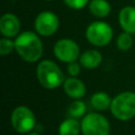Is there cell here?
Listing matches in <instances>:
<instances>
[{
  "instance_id": "30bf717a",
  "label": "cell",
  "mask_w": 135,
  "mask_h": 135,
  "mask_svg": "<svg viewBox=\"0 0 135 135\" xmlns=\"http://www.w3.org/2000/svg\"><path fill=\"white\" fill-rule=\"evenodd\" d=\"M63 91L64 93L73 98V99H81L86 92L85 84L76 77H70L66 78L63 82Z\"/></svg>"
},
{
  "instance_id": "7402d4cb",
  "label": "cell",
  "mask_w": 135,
  "mask_h": 135,
  "mask_svg": "<svg viewBox=\"0 0 135 135\" xmlns=\"http://www.w3.org/2000/svg\"><path fill=\"white\" fill-rule=\"evenodd\" d=\"M45 1H53V0H45Z\"/></svg>"
},
{
  "instance_id": "cb8c5ba5",
  "label": "cell",
  "mask_w": 135,
  "mask_h": 135,
  "mask_svg": "<svg viewBox=\"0 0 135 135\" xmlns=\"http://www.w3.org/2000/svg\"><path fill=\"white\" fill-rule=\"evenodd\" d=\"M134 41H135V39H134Z\"/></svg>"
},
{
  "instance_id": "4fadbf2b",
  "label": "cell",
  "mask_w": 135,
  "mask_h": 135,
  "mask_svg": "<svg viewBox=\"0 0 135 135\" xmlns=\"http://www.w3.org/2000/svg\"><path fill=\"white\" fill-rule=\"evenodd\" d=\"M91 14L97 18H104L111 13V5L107 0H91L89 3Z\"/></svg>"
},
{
  "instance_id": "2e32d148",
  "label": "cell",
  "mask_w": 135,
  "mask_h": 135,
  "mask_svg": "<svg viewBox=\"0 0 135 135\" xmlns=\"http://www.w3.org/2000/svg\"><path fill=\"white\" fill-rule=\"evenodd\" d=\"M85 104L83 101H81L80 99H75V101H73L70 107H69V115L73 118H80L84 115L85 113Z\"/></svg>"
},
{
  "instance_id": "7a4b0ae2",
  "label": "cell",
  "mask_w": 135,
  "mask_h": 135,
  "mask_svg": "<svg viewBox=\"0 0 135 135\" xmlns=\"http://www.w3.org/2000/svg\"><path fill=\"white\" fill-rule=\"evenodd\" d=\"M37 78L39 83L47 89L54 90L64 82V75L61 69L52 60H42L37 66Z\"/></svg>"
},
{
  "instance_id": "3957f363",
  "label": "cell",
  "mask_w": 135,
  "mask_h": 135,
  "mask_svg": "<svg viewBox=\"0 0 135 135\" xmlns=\"http://www.w3.org/2000/svg\"><path fill=\"white\" fill-rule=\"evenodd\" d=\"M111 112L119 120H130L135 116V93L122 92L112 99Z\"/></svg>"
},
{
  "instance_id": "6da1fadb",
  "label": "cell",
  "mask_w": 135,
  "mask_h": 135,
  "mask_svg": "<svg viewBox=\"0 0 135 135\" xmlns=\"http://www.w3.org/2000/svg\"><path fill=\"white\" fill-rule=\"evenodd\" d=\"M15 50L18 55L26 62L38 61L43 53V43L39 36L34 32H23L14 40Z\"/></svg>"
},
{
  "instance_id": "52a82bcc",
  "label": "cell",
  "mask_w": 135,
  "mask_h": 135,
  "mask_svg": "<svg viewBox=\"0 0 135 135\" xmlns=\"http://www.w3.org/2000/svg\"><path fill=\"white\" fill-rule=\"evenodd\" d=\"M54 55L56 58L62 62H73L76 61L80 55V50L78 44L69 38H62L58 40L54 45Z\"/></svg>"
},
{
  "instance_id": "5b68a950",
  "label": "cell",
  "mask_w": 135,
  "mask_h": 135,
  "mask_svg": "<svg viewBox=\"0 0 135 135\" xmlns=\"http://www.w3.org/2000/svg\"><path fill=\"white\" fill-rule=\"evenodd\" d=\"M11 122L16 132L20 134H26L34 129L36 124V118L30 108L25 105H19L14 109L11 116Z\"/></svg>"
},
{
  "instance_id": "603a6c76",
  "label": "cell",
  "mask_w": 135,
  "mask_h": 135,
  "mask_svg": "<svg viewBox=\"0 0 135 135\" xmlns=\"http://www.w3.org/2000/svg\"><path fill=\"white\" fill-rule=\"evenodd\" d=\"M133 1H134V3H135V0H133Z\"/></svg>"
},
{
  "instance_id": "e0dca14e",
  "label": "cell",
  "mask_w": 135,
  "mask_h": 135,
  "mask_svg": "<svg viewBox=\"0 0 135 135\" xmlns=\"http://www.w3.org/2000/svg\"><path fill=\"white\" fill-rule=\"evenodd\" d=\"M131 35L132 34H130V33L123 32L118 36V38L116 40V45L120 51H129L132 47L134 39Z\"/></svg>"
},
{
  "instance_id": "8fae6325",
  "label": "cell",
  "mask_w": 135,
  "mask_h": 135,
  "mask_svg": "<svg viewBox=\"0 0 135 135\" xmlns=\"http://www.w3.org/2000/svg\"><path fill=\"white\" fill-rule=\"evenodd\" d=\"M118 21L121 28L130 34H135V7L124 6L118 15Z\"/></svg>"
},
{
  "instance_id": "277c9868",
  "label": "cell",
  "mask_w": 135,
  "mask_h": 135,
  "mask_svg": "<svg viewBox=\"0 0 135 135\" xmlns=\"http://www.w3.org/2000/svg\"><path fill=\"white\" fill-rule=\"evenodd\" d=\"M85 37L91 44L95 46H104L112 40L113 30L107 22L95 21L88 26L85 31Z\"/></svg>"
},
{
  "instance_id": "44dd1931",
  "label": "cell",
  "mask_w": 135,
  "mask_h": 135,
  "mask_svg": "<svg viewBox=\"0 0 135 135\" xmlns=\"http://www.w3.org/2000/svg\"><path fill=\"white\" fill-rule=\"evenodd\" d=\"M27 135H39V134H38V133H35V132H34V133H28Z\"/></svg>"
},
{
  "instance_id": "ac0fdd59",
  "label": "cell",
  "mask_w": 135,
  "mask_h": 135,
  "mask_svg": "<svg viewBox=\"0 0 135 135\" xmlns=\"http://www.w3.org/2000/svg\"><path fill=\"white\" fill-rule=\"evenodd\" d=\"M15 50V42L11 40V38L4 37L0 40V55L6 56L11 54Z\"/></svg>"
},
{
  "instance_id": "9a60e30c",
  "label": "cell",
  "mask_w": 135,
  "mask_h": 135,
  "mask_svg": "<svg viewBox=\"0 0 135 135\" xmlns=\"http://www.w3.org/2000/svg\"><path fill=\"white\" fill-rule=\"evenodd\" d=\"M91 103L94 109L98 111H105L111 107L112 99L109 96V94L104 92H97L95 93L91 98Z\"/></svg>"
},
{
  "instance_id": "ba28073f",
  "label": "cell",
  "mask_w": 135,
  "mask_h": 135,
  "mask_svg": "<svg viewBox=\"0 0 135 135\" xmlns=\"http://www.w3.org/2000/svg\"><path fill=\"white\" fill-rule=\"evenodd\" d=\"M60 21L58 16L50 11L41 12L35 20V30L40 36L49 37L54 35L58 27H59Z\"/></svg>"
},
{
  "instance_id": "5bb4252c",
  "label": "cell",
  "mask_w": 135,
  "mask_h": 135,
  "mask_svg": "<svg viewBox=\"0 0 135 135\" xmlns=\"http://www.w3.org/2000/svg\"><path fill=\"white\" fill-rule=\"evenodd\" d=\"M81 132V123L76 118H68L63 120L58 129L59 135H79Z\"/></svg>"
},
{
  "instance_id": "9c48e42d",
  "label": "cell",
  "mask_w": 135,
  "mask_h": 135,
  "mask_svg": "<svg viewBox=\"0 0 135 135\" xmlns=\"http://www.w3.org/2000/svg\"><path fill=\"white\" fill-rule=\"evenodd\" d=\"M19 31H20V21L16 15L12 13H5L1 16L0 32L3 35V37H7V38L16 37Z\"/></svg>"
},
{
  "instance_id": "d6986e66",
  "label": "cell",
  "mask_w": 135,
  "mask_h": 135,
  "mask_svg": "<svg viewBox=\"0 0 135 135\" xmlns=\"http://www.w3.org/2000/svg\"><path fill=\"white\" fill-rule=\"evenodd\" d=\"M63 2L73 9H81L90 3V0H63Z\"/></svg>"
},
{
  "instance_id": "ffe728a7",
  "label": "cell",
  "mask_w": 135,
  "mask_h": 135,
  "mask_svg": "<svg viewBox=\"0 0 135 135\" xmlns=\"http://www.w3.org/2000/svg\"><path fill=\"white\" fill-rule=\"evenodd\" d=\"M68 72L72 77H76L80 74V65L76 61L70 62L68 64Z\"/></svg>"
},
{
  "instance_id": "8992f818",
  "label": "cell",
  "mask_w": 135,
  "mask_h": 135,
  "mask_svg": "<svg viewBox=\"0 0 135 135\" xmlns=\"http://www.w3.org/2000/svg\"><path fill=\"white\" fill-rule=\"evenodd\" d=\"M81 133L83 135H109L110 123L108 119L98 113H89L81 120Z\"/></svg>"
},
{
  "instance_id": "7c38bea8",
  "label": "cell",
  "mask_w": 135,
  "mask_h": 135,
  "mask_svg": "<svg viewBox=\"0 0 135 135\" xmlns=\"http://www.w3.org/2000/svg\"><path fill=\"white\" fill-rule=\"evenodd\" d=\"M79 60L83 68L92 70L100 65L102 61V56L97 50H88L81 54Z\"/></svg>"
}]
</instances>
